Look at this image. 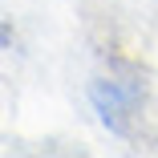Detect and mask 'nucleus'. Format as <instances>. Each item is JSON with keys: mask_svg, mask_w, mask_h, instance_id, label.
I'll return each instance as SVG.
<instances>
[]
</instances>
